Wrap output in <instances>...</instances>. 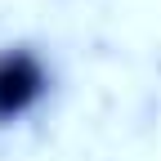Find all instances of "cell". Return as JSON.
Segmentation results:
<instances>
[{"label":"cell","mask_w":161,"mask_h":161,"mask_svg":"<svg viewBox=\"0 0 161 161\" xmlns=\"http://www.w3.org/2000/svg\"><path fill=\"white\" fill-rule=\"evenodd\" d=\"M49 98V63L31 45H0V125L27 121Z\"/></svg>","instance_id":"6da1fadb"}]
</instances>
